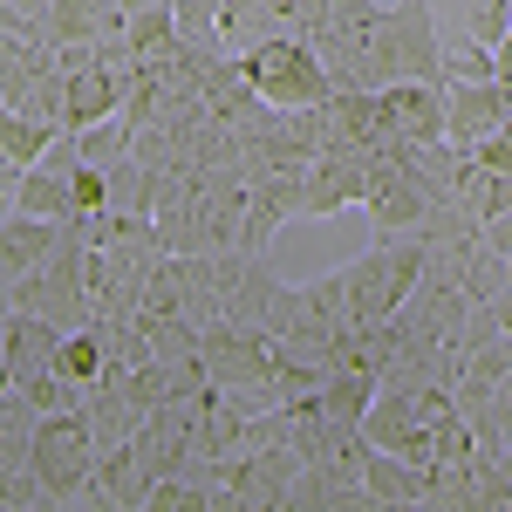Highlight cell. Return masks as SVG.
I'll use <instances>...</instances> for the list:
<instances>
[{
  "mask_svg": "<svg viewBox=\"0 0 512 512\" xmlns=\"http://www.w3.org/2000/svg\"><path fill=\"white\" fill-rule=\"evenodd\" d=\"M444 69V35H437L431 0H396L376 14V28L362 35V89H390V82H437Z\"/></svg>",
  "mask_w": 512,
  "mask_h": 512,
  "instance_id": "6da1fadb",
  "label": "cell"
},
{
  "mask_svg": "<svg viewBox=\"0 0 512 512\" xmlns=\"http://www.w3.org/2000/svg\"><path fill=\"white\" fill-rule=\"evenodd\" d=\"M424 274V246L410 233H376L369 253H355L342 267V294H349V328H383L396 301L410 294V280Z\"/></svg>",
  "mask_w": 512,
  "mask_h": 512,
  "instance_id": "7a4b0ae2",
  "label": "cell"
},
{
  "mask_svg": "<svg viewBox=\"0 0 512 512\" xmlns=\"http://www.w3.org/2000/svg\"><path fill=\"white\" fill-rule=\"evenodd\" d=\"M89 465H96V437L82 424V410H48V417H35L28 472L41 485V506H76L82 485H89Z\"/></svg>",
  "mask_w": 512,
  "mask_h": 512,
  "instance_id": "3957f363",
  "label": "cell"
},
{
  "mask_svg": "<svg viewBox=\"0 0 512 512\" xmlns=\"http://www.w3.org/2000/svg\"><path fill=\"white\" fill-rule=\"evenodd\" d=\"M239 69H246V82L260 89V103H274V110H308V103H328V96H335V89H328V69H321V55L301 35L253 41V48L239 55Z\"/></svg>",
  "mask_w": 512,
  "mask_h": 512,
  "instance_id": "277c9868",
  "label": "cell"
},
{
  "mask_svg": "<svg viewBox=\"0 0 512 512\" xmlns=\"http://www.w3.org/2000/svg\"><path fill=\"white\" fill-rule=\"evenodd\" d=\"M362 437L376 451H396L410 465H431V424H424V396L396 390V383H376L369 410H362Z\"/></svg>",
  "mask_w": 512,
  "mask_h": 512,
  "instance_id": "5b68a950",
  "label": "cell"
},
{
  "mask_svg": "<svg viewBox=\"0 0 512 512\" xmlns=\"http://www.w3.org/2000/svg\"><path fill=\"white\" fill-rule=\"evenodd\" d=\"M219 472H226V485H233L239 512H274V506H287V492H294L301 451H294V444H260V451L219 458Z\"/></svg>",
  "mask_w": 512,
  "mask_h": 512,
  "instance_id": "8992f818",
  "label": "cell"
},
{
  "mask_svg": "<svg viewBox=\"0 0 512 512\" xmlns=\"http://www.w3.org/2000/svg\"><path fill=\"white\" fill-rule=\"evenodd\" d=\"M362 212H369V226L376 233H410L424 212H431V192L403 171V164L383 151V158H369V192H362Z\"/></svg>",
  "mask_w": 512,
  "mask_h": 512,
  "instance_id": "52a82bcc",
  "label": "cell"
},
{
  "mask_svg": "<svg viewBox=\"0 0 512 512\" xmlns=\"http://www.w3.org/2000/svg\"><path fill=\"white\" fill-rule=\"evenodd\" d=\"M512 117V89L499 76L485 82H444V144H465L472 151L485 130H499Z\"/></svg>",
  "mask_w": 512,
  "mask_h": 512,
  "instance_id": "ba28073f",
  "label": "cell"
},
{
  "mask_svg": "<svg viewBox=\"0 0 512 512\" xmlns=\"http://www.w3.org/2000/svg\"><path fill=\"white\" fill-rule=\"evenodd\" d=\"M144 499H151V472L137 465V451H130V444H110V451H96L89 485H82L76 506H96V512H144Z\"/></svg>",
  "mask_w": 512,
  "mask_h": 512,
  "instance_id": "9c48e42d",
  "label": "cell"
},
{
  "mask_svg": "<svg viewBox=\"0 0 512 512\" xmlns=\"http://www.w3.org/2000/svg\"><path fill=\"white\" fill-rule=\"evenodd\" d=\"M376 96L403 144H444V82H390Z\"/></svg>",
  "mask_w": 512,
  "mask_h": 512,
  "instance_id": "30bf717a",
  "label": "cell"
},
{
  "mask_svg": "<svg viewBox=\"0 0 512 512\" xmlns=\"http://www.w3.org/2000/svg\"><path fill=\"white\" fill-rule=\"evenodd\" d=\"M55 349H62V328L41 315H14L0 321V355H7V383L21 390V383H35L41 369H55Z\"/></svg>",
  "mask_w": 512,
  "mask_h": 512,
  "instance_id": "8fae6325",
  "label": "cell"
},
{
  "mask_svg": "<svg viewBox=\"0 0 512 512\" xmlns=\"http://www.w3.org/2000/svg\"><path fill=\"white\" fill-rule=\"evenodd\" d=\"M82 424L96 437V451H110V444H130V437H137L144 410H137V396L123 390V376H96V383L82 390Z\"/></svg>",
  "mask_w": 512,
  "mask_h": 512,
  "instance_id": "7c38bea8",
  "label": "cell"
},
{
  "mask_svg": "<svg viewBox=\"0 0 512 512\" xmlns=\"http://www.w3.org/2000/svg\"><path fill=\"white\" fill-rule=\"evenodd\" d=\"M123 96H130V89H123L103 62H96V69H76V76H62V123H69V130H82V123L117 117Z\"/></svg>",
  "mask_w": 512,
  "mask_h": 512,
  "instance_id": "4fadbf2b",
  "label": "cell"
},
{
  "mask_svg": "<svg viewBox=\"0 0 512 512\" xmlns=\"http://www.w3.org/2000/svg\"><path fill=\"white\" fill-rule=\"evenodd\" d=\"M362 492H369V506H424V465H410V458L369 444V458H362Z\"/></svg>",
  "mask_w": 512,
  "mask_h": 512,
  "instance_id": "5bb4252c",
  "label": "cell"
},
{
  "mask_svg": "<svg viewBox=\"0 0 512 512\" xmlns=\"http://www.w3.org/2000/svg\"><path fill=\"white\" fill-rule=\"evenodd\" d=\"M55 239H62V219L7 212V219H0V267H7V274H28V267H41V260L55 253Z\"/></svg>",
  "mask_w": 512,
  "mask_h": 512,
  "instance_id": "9a60e30c",
  "label": "cell"
},
{
  "mask_svg": "<svg viewBox=\"0 0 512 512\" xmlns=\"http://www.w3.org/2000/svg\"><path fill=\"white\" fill-rule=\"evenodd\" d=\"M198 103L212 110L219 123H239L253 103H260V89L246 82V69H239V55H219L212 69H205V82H198Z\"/></svg>",
  "mask_w": 512,
  "mask_h": 512,
  "instance_id": "2e32d148",
  "label": "cell"
},
{
  "mask_svg": "<svg viewBox=\"0 0 512 512\" xmlns=\"http://www.w3.org/2000/svg\"><path fill=\"white\" fill-rule=\"evenodd\" d=\"M14 212H28V219H69L76 212L69 205V178H55L48 164H28L14 178Z\"/></svg>",
  "mask_w": 512,
  "mask_h": 512,
  "instance_id": "e0dca14e",
  "label": "cell"
},
{
  "mask_svg": "<svg viewBox=\"0 0 512 512\" xmlns=\"http://www.w3.org/2000/svg\"><path fill=\"white\" fill-rule=\"evenodd\" d=\"M287 506H369V492H362V478H342V472H315V465H301L294 472V492H287Z\"/></svg>",
  "mask_w": 512,
  "mask_h": 512,
  "instance_id": "ac0fdd59",
  "label": "cell"
},
{
  "mask_svg": "<svg viewBox=\"0 0 512 512\" xmlns=\"http://www.w3.org/2000/svg\"><path fill=\"white\" fill-rule=\"evenodd\" d=\"M458 294H465L472 308H492V301L506 294V253L485 246V233H478V246L465 253V267H458Z\"/></svg>",
  "mask_w": 512,
  "mask_h": 512,
  "instance_id": "d6986e66",
  "label": "cell"
},
{
  "mask_svg": "<svg viewBox=\"0 0 512 512\" xmlns=\"http://www.w3.org/2000/svg\"><path fill=\"white\" fill-rule=\"evenodd\" d=\"M123 41L137 48V69L164 55L171 41H178V21H171V0H144V7H130V21H123Z\"/></svg>",
  "mask_w": 512,
  "mask_h": 512,
  "instance_id": "ffe728a7",
  "label": "cell"
},
{
  "mask_svg": "<svg viewBox=\"0 0 512 512\" xmlns=\"http://www.w3.org/2000/svg\"><path fill=\"white\" fill-rule=\"evenodd\" d=\"M55 130H62V123H41V117H21V110H0V158L28 171V164L48 151V137H55Z\"/></svg>",
  "mask_w": 512,
  "mask_h": 512,
  "instance_id": "44dd1931",
  "label": "cell"
},
{
  "mask_svg": "<svg viewBox=\"0 0 512 512\" xmlns=\"http://www.w3.org/2000/svg\"><path fill=\"white\" fill-rule=\"evenodd\" d=\"M103 205L110 212H144L151 219V171L137 158H117L110 171H103Z\"/></svg>",
  "mask_w": 512,
  "mask_h": 512,
  "instance_id": "7402d4cb",
  "label": "cell"
},
{
  "mask_svg": "<svg viewBox=\"0 0 512 512\" xmlns=\"http://www.w3.org/2000/svg\"><path fill=\"white\" fill-rule=\"evenodd\" d=\"M76 158L96 164V171H110L117 158H130V123H123V110L103 117V123H82L76 130Z\"/></svg>",
  "mask_w": 512,
  "mask_h": 512,
  "instance_id": "603a6c76",
  "label": "cell"
},
{
  "mask_svg": "<svg viewBox=\"0 0 512 512\" xmlns=\"http://www.w3.org/2000/svg\"><path fill=\"white\" fill-rule=\"evenodd\" d=\"M492 76V48L472 35H451L444 41V69H437V82H485Z\"/></svg>",
  "mask_w": 512,
  "mask_h": 512,
  "instance_id": "cb8c5ba5",
  "label": "cell"
},
{
  "mask_svg": "<svg viewBox=\"0 0 512 512\" xmlns=\"http://www.w3.org/2000/svg\"><path fill=\"white\" fill-rule=\"evenodd\" d=\"M82 390H89V383H76L69 369H41L35 383H21V396L35 403L41 417H48V410H82Z\"/></svg>",
  "mask_w": 512,
  "mask_h": 512,
  "instance_id": "d4e9b609",
  "label": "cell"
},
{
  "mask_svg": "<svg viewBox=\"0 0 512 512\" xmlns=\"http://www.w3.org/2000/svg\"><path fill=\"white\" fill-rule=\"evenodd\" d=\"M55 369H69L76 383H96V376H103V342H96L89 328H69L62 349H55Z\"/></svg>",
  "mask_w": 512,
  "mask_h": 512,
  "instance_id": "484cf974",
  "label": "cell"
},
{
  "mask_svg": "<svg viewBox=\"0 0 512 512\" xmlns=\"http://www.w3.org/2000/svg\"><path fill=\"white\" fill-rule=\"evenodd\" d=\"M212 14H219V0H171L178 35H192V41H212Z\"/></svg>",
  "mask_w": 512,
  "mask_h": 512,
  "instance_id": "4316f807",
  "label": "cell"
},
{
  "mask_svg": "<svg viewBox=\"0 0 512 512\" xmlns=\"http://www.w3.org/2000/svg\"><path fill=\"white\" fill-rule=\"evenodd\" d=\"M472 158L485 164V171H506V178H512V117L499 123V130H485V137H478Z\"/></svg>",
  "mask_w": 512,
  "mask_h": 512,
  "instance_id": "83f0119b",
  "label": "cell"
},
{
  "mask_svg": "<svg viewBox=\"0 0 512 512\" xmlns=\"http://www.w3.org/2000/svg\"><path fill=\"white\" fill-rule=\"evenodd\" d=\"M69 205H76V212H96V205H103V171H96V164H76V171H69Z\"/></svg>",
  "mask_w": 512,
  "mask_h": 512,
  "instance_id": "f1b7e54d",
  "label": "cell"
},
{
  "mask_svg": "<svg viewBox=\"0 0 512 512\" xmlns=\"http://www.w3.org/2000/svg\"><path fill=\"white\" fill-rule=\"evenodd\" d=\"M55 69H62V76L96 69V41H55Z\"/></svg>",
  "mask_w": 512,
  "mask_h": 512,
  "instance_id": "f546056e",
  "label": "cell"
},
{
  "mask_svg": "<svg viewBox=\"0 0 512 512\" xmlns=\"http://www.w3.org/2000/svg\"><path fill=\"white\" fill-rule=\"evenodd\" d=\"M478 233H485V246H499V253H512V212H499V219H485Z\"/></svg>",
  "mask_w": 512,
  "mask_h": 512,
  "instance_id": "4dcf8cb0",
  "label": "cell"
},
{
  "mask_svg": "<svg viewBox=\"0 0 512 512\" xmlns=\"http://www.w3.org/2000/svg\"><path fill=\"white\" fill-rule=\"evenodd\" d=\"M492 76H499V82H506V89H512V35L499 41V48H492Z\"/></svg>",
  "mask_w": 512,
  "mask_h": 512,
  "instance_id": "1f68e13d",
  "label": "cell"
},
{
  "mask_svg": "<svg viewBox=\"0 0 512 512\" xmlns=\"http://www.w3.org/2000/svg\"><path fill=\"white\" fill-rule=\"evenodd\" d=\"M14 178H21V171H14V164H0V219L14 212Z\"/></svg>",
  "mask_w": 512,
  "mask_h": 512,
  "instance_id": "d6a6232c",
  "label": "cell"
},
{
  "mask_svg": "<svg viewBox=\"0 0 512 512\" xmlns=\"http://www.w3.org/2000/svg\"><path fill=\"white\" fill-rule=\"evenodd\" d=\"M492 321H499V328H506V335H512V287H506V294H499V301H492Z\"/></svg>",
  "mask_w": 512,
  "mask_h": 512,
  "instance_id": "836d02e7",
  "label": "cell"
},
{
  "mask_svg": "<svg viewBox=\"0 0 512 512\" xmlns=\"http://www.w3.org/2000/svg\"><path fill=\"white\" fill-rule=\"evenodd\" d=\"M0 390H7V355H0Z\"/></svg>",
  "mask_w": 512,
  "mask_h": 512,
  "instance_id": "e575fe53",
  "label": "cell"
},
{
  "mask_svg": "<svg viewBox=\"0 0 512 512\" xmlns=\"http://www.w3.org/2000/svg\"><path fill=\"white\" fill-rule=\"evenodd\" d=\"M123 7H144V0H123Z\"/></svg>",
  "mask_w": 512,
  "mask_h": 512,
  "instance_id": "d590c367",
  "label": "cell"
}]
</instances>
